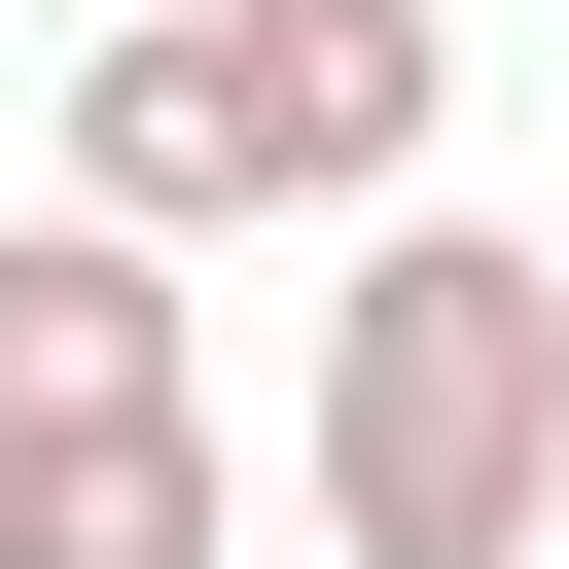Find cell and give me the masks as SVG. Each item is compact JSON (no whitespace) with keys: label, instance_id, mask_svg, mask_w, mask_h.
Masks as SVG:
<instances>
[{"label":"cell","instance_id":"cell-4","mask_svg":"<svg viewBox=\"0 0 569 569\" xmlns=\"http://www.w3.org/2000/svg\"><path fill=\"white\" fill-rule=\"evenodd\" d=\"M213 356H178V249H107V213H0V462L36 427H178Z\"/></svg>","mask_w":569,"mask_h":569},{"label":"cell","instance_id":"cell-3","mask_svg":"<svg viewBox=\"0 0 569 569\" xmlns=\"http://www.w3.org/2000/svg\"><path fill=\"white\" fill-rule=\"evenodd\" d=\"M249 142H284V213H427V142H462V0H249Z\"/></svg>","mask_w":569,"mask_h":569},{"label":"cell","instance_id":"cell-2","mask_svg":"<svg viewBox=\"0 0 569 569\" xmlns=\"http://www.w3.org/2000/svg\"><path fill=\"white\" fill-rule=\"evenodd\" d=\"M36 213H107V249H249V213H284V142H249V0L71 36V178H36Z\"/></svg>","mask_w":569,"mask_h":569},{"label":"cell","instance_id":"cell-5","mask_svg":"<svg viewBox=\"0 0 569 569\" xmlns=\"http://www.w3.org/2000/svg\"><path fill=\"white\" fill-rule=\"evenodd\" d=\"M0 569H249L213 391H178V427H36V462H0Z\"/></svg>","mask_w":569,"mask_h":569},{"label":"cell","instance_id":"cell-6","mask_svg":"<svg viewBox=\"0 0 569 569\" xmlns=\"http://www.w3.org/2000/svg\"><path fill=\"white\" fill-rule=\"evenodd\" d=\"M71 36H178V0H71Z\"/></svg>","mask_w":569,"mask_h":569},{"label":"cell","instance_id":"cell-1","mask_svg":"<svg viewBox=\"0 0 569 569\" xmlns=\"http://www.w3.org/2000/svg\"><path fill=\"white\" fill-rule=\"evenodd\" d=\"M284 498H320V569H533L569 533V249L356 213L320 391H284Z\"/></svg>","mask_w":569,"mask_h":569}]
</instances>
